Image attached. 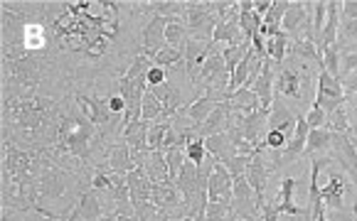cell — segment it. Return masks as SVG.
<instances>
[{
    "instance_id": "cell-19",
    "label": "cell",
    "mask_w": 357,
    "mask_h": 221,
    "mask_svg": "<svg viewBox=\"0 0 357 221\" xmlns=\"http://www.w3.org/2000/svg\"><path fill=\"white\" fill-rule=\"evenodd\" d=\"M227 118H229V104H220V108H217L207 121H202L200 126L192 128V136L207 140V138L217 136V133H225L227 131Z\"/></svg>"
},
{
    "instance_id": "cell-41",
    "label": "cell",
    "mask_w": 357,
    "mask_h": 221,
    "mask_svg": "<svg viewBox=\"0 0 357 221\" xmlns=\"http://www.w3.org/2000/svg\"><path fill=\"white\" fill-rule=\"evenodd\" d=\"M185 155H188L190 163L200 165L202 160L207 158V147H205V140L202 138H192V140L185 145Z\"/></svg>"
},
{
    "instance_id": "cell-10",
    "label": "cell",
    "mask_w": 357,
    "mask_h": 221,
    "mask_svg": "<svg viewBox=\"0 0 357 221\" xmlns=\"http://www.w3.org/2000/svg\"><path fill=\"white\" fill-rule=\"evenodd\" d=\"M101 216H104V206H101L99 192L94 187H89V190L82 192L79 199L74 202L67 221H99Z\"/></svg>"
},
{
    "instance_id": "cell-2",
    "label": "cell",
    "mask_w": 357,
    "mask_h": 221,
    "mask_svg": "<svg viewBox=\"0 0 357 221\" xmlns=\"http://www.w3.org/2000/svg\"><path fill=\"white\" fill-rule=\"evenodd\" d=\"M52 108V101H22V99H6V116L13 126L22 131H35L47 121V113Z\"/></svg>"
},
{
    "instance_id": "cell-36",
    "label": "cell",
    "mask_w": 357,
    "mask_h": 221,
    "mask_svg": "<svg viewBox=\"0 0 357 221\" xmlns=\"http://www.w3.org/2000/svg\"><path fill=\"white\" fill-rule=\"evenodd\" d=\"M183 59H185V54L180 52V49L163 47L160 52L155 54V57H153V64H155V67L168 69V67H178V64H183Z\"/></svg>"
},
{
    "instance_id": "cell-49",
    "label": "cell",
    "mask_w": 357,
    "mask_h": 221,
    "mask_svg": "<svg viewBox=\"0 0 357 221\" xmlns=\"http://www.w3.org/2000/svg\"><path fill=\"white\" fill-rule=\"evenodd\" d=\"M273 0H254V13H257L259 17H264L268 10H271Z\"/></svg>"
},
{
    "instance_id": "cell-11",
    "label": "cell",
    "mask_w": 357,
    "mask_h": 221,
    "mask_svg": "<svg viewBox=\"0 0 357 221\" xmlns=\"http://www.w3.org/2000/svg\"><path fill=\"white\" fill-rule=\"evenodd\" d=\"M165 27H168V17L153 15V20L148 22L146 30H143V35H141L143 37L141 54L151 59V62L160 49L168 47V44H165Z\"/></svg>"
},
{
    "instance_id": "cell-17",
    "label": "cell",
    "mask_w": 357,
    "mask_h": 221,
    "mask_svg": "<svg viewBox=\"0 0 357 221\" xmlns=\"http://www.w3.org/2000/svg\"><path fill=\"white\" fill-rule=\"evenodd\" d=\"M273 84H276V69H273V62L271 59H264V67H261V74H259L257 84L252 86L254 94L259 96V101H261V108H271L273 104Z\"/></svg>"
},
{
    "instance_id": "cell-45",
    "label": "cell",
    "mask_w": 357,
    "mask_h": 221,
    "mask_svg": "<svg viewBox=\"0 0 357 221\" xmlns=\"http://www.w3.org/2000/svg\"><path fill=\"white\" fill-rule=\"evenodd\" d=\"M148 86H163V84H168V72H165L163 67H155L153 64L151 69H148Z\"/></svg>"
},
{
    "instance_id": "cell-38",
    "label": "cell",
    "mask_w": 357,
    "mask_h": 221,
    "mask_svg": "<svg viewBox=\"0 0 357 221\" xmlns=\"http://www.w3.org/2000/svg\"><path fill=\"white\" fill-rule=\"evenodd\" d=\"M323 69H326L331 76H335V79H340V49L335 47H326V52H323Z\"/></svg>"
},
{
    "instance_id": "cell-13",
    "label": "cell",
    "mask_w": 357,
    "mask_h": 221,
    "mask_svg": "<svg viewBox=\"0 0 357 221\" xmlns=\"http://www.w3.org/2000/svg\"><path fill=\"white\" fill-rule=\"evenodd\" d=\"M207 195L210 202H222V204H231V197H234V177L229 174V170L222 163H217L215 172L207 184Z\"/></svg>"
},
{
    "instance_id": "cell-31",
    "label": "cell",
    "mask_w": 357,
    "mask_h": 221,
    "mask_svg": "<svg viewBox=\"0 0 357 221\" xmlns=\"http://www.w3.org/2000/svg\"><path fill=\"white\" fill-rule=\"evenodd\" d=\"M249 49H252V42L247 44H236V47H225L222 49V57H225V64L227 69H229V74L234 72L239 64H242V59L249 54Z\"/></svg>"
},
{
    "instance_id": "cell-42",
    "label": "cell",
    "mask_w": 357,
    "mask_h": 221,
    "mask_svg": "<svg viewBox=\"0 0 357 221\" xmlns=\"http://www.w3.org/2000/svg\"><path fill=\"white\" fill-rule=\"evenodd\" d=\"M305 123H308L310 131H315V128H326L328 123V113L323 108H318V106H313V108L305 113Z\"/></svg>"
},
{
    "instance_id": "cell-23",
    "label": "cell",
    "mask_w": 357,
    "mask_h": 221,
    "mask_svg": "<svg viewBox=\"0 0 357 221\" xmlns=\"http://www.w3.org/2000/svg\"><path fill=\"white\" fill-rule=\"evenodd\" d=\"M205 147H207V153H212L217 158V163H229L231 158H236V145L231 142V138L227 136V131L225 133H217V136H212V138H207L205 140Z\"/></svg>"
},
{
    "instance_id": "cell-48",
    "label": "cell",
    "mask_w": 357,
    "mask_h": 221,
    "mask_svg": "<svg viewBox=\"0 0 357 221\" xmlns=\"http://www.w3.org/2000/svg\"><path fill=\"white\" fill-rule=\"evenodd\" d=\"M106 104H109V110L114 113V116H116V113H121V116H123V110H126V101H123L121 94H114L109 101H106Z\"/></svg>"
},
{
    "instance_id": "cell-27",
    "label": "cell",
    "mask_w": 357,
    "mask_h": 221,
    "mask_svg": "<svg viewBox=\"0 0 357 221\" xmlns=\"http://www.w3.org/2000/svg\"><path fill=\"white\" fill-rule=\"evenodd\" d=\"M143 10H151L160 17H185L188 13V0H155V3H143Z\"/></svg>"
},
{
    "instance_id": "cell-43",
    "label": "cell",
    "mask_w": 357,
    "mask_h": 221,
    "mask_svg": "<svg viewBox=\"0 0 357 221\" xmlns=\"http://www.w3.org/2000/svg\"><path fill=\"white\" fill-rule=\"evenodd\" d=\"M17 216H20V221H59L57 216L47 214V211L37 209V206H32V209H25V211H17ZM13 221V219H8Z\"/></svg>"
},
{
    "instance_id": "cell-44",
    "label": "cell",
    "mask_w": 357,
    "mask_h": 221,
    "mask_svg": "<svg viewBox=\"0 0 357 221\" xmlns=\"http://www.w3.org/2000/svg\"><path fill=\"white\" fill-rule=\"evenodd\" d=\"M291 138L281 131H268L266 133V150H284L289 145Z\"/></svg>"
},
{
    "instance_id": "cell-51",
    "label": "cell",
    "mask_w": 357,
    "mask_h": 221,
    "mask_svg": "<svg viewBox=\"0 0 357 221\" xmlns=\"http://www.w3.org/2000/svg\"><path fill=\"white\" fill-rule=\"evenodd\" d=\"M170 221H197V219H192V216H183V219H170Z\"/></svg>"
},
{
    "instance_id": "cell-22",
    "label": "cell",
    "mask_w": 357,
    "mask_h": 221,
    "mask_svg": "<svg viewBox=\"0 0 357 221\" xmlns=\"http://www.w3.org/2000/svg\"><path fill=\"white\" fill-rule=\"evenodd\" d=\"M345 177H340V174H333L331 182L326 184V187H321V199L326 206H331V209H345Z\"/></svg>"
},
{
    "instance_id": "cell-30",
    "label": "cell",
    "mask_w": 357,
    "mask_h": 221,
    "mask_svg": "<svg viewBox=\"0 0 357 221\" xmlns=\"http://www.w3.org/2000/svg\"><path fill=\"white\" fill-rule=\"evenodd\" d=\"M165 160H168V172H170V182H175V177L180 174L183 165L188 163V155H185V147L183 145H175L165 150Z\"/></svg>"
},
{
    "instance_id": "cell-34",
    "label": "cell",
    "mask_w": 357,
    "mask_h": 221,
    "mask_svg": "<svg viewBox=\"0 0 357 221\" xmlns=\"http://www.w3.org/2000/svg\"><path fill=\"white\" fill-rule=\"evenodd\" d=\"M350 44H357V20H345V17H340L337 47H350Z\"/></svg>"
},
{
    "instance_id": "cell-26",
    "label": "cell",
    "mask_w": 357,
    "mask_h": 221,
    "mask_svg": "<svg viewBox=\"0 0 357 221\" xmlns=\"http://www.w3.org/2000/svg\"><path fill=\"white\" fill-rule=\"evenodd\" d=\"M190 40L185 17H168V27H165V44L173 49H180L185 54V44Z\"/></svg>"
},
{
    "instance_id": "cell-46",
    "label": "cell",
    "mask_w": 357,
    "mask_h": 221,
    "mask_svg": "<svg viewBox=\"0 0 357 221\" xmlns=\"http://www.w3.org/2000/svg\"><path fill=\"white\" fill-rule=\"evenodd\" d=\"M340 84H342V91H345L347 99L357 96V72H350L345 76H340Z\"/></svg>"
},
{
    "instance_id": "cell-53",
    "label": "cell",
    "mask_w": 357,
    "mask_h": 221,
    "mask_svg": "<svg viewBox=\"0 0 357 221\" xmlns=\"http://www.w3.org/2000/svg\"><path fill=\"white\" fill-rule=\"evenodd\" d=\"M355 190H357V187H355Z\"/></svg>"
},
{
    "instance_id": "cell-33",
    "label": "cell",
    "mask_w": 357,
    "mask_h": 221,
    "mask_svg": "<svg viewBox=\"0 0 357 221\" xmlns=\"http://www.w3.org/2000/svg\"><path fill=\"white\" fill-rule=\"evenodd\" d=\"M168 131H170V121L151 123V128H148V147H151V150H163Z\"/></svg>"
},
{
    "instance_id": "cell-16",
    "label": "cell",
    "mask_w": 357,
    "mask_h": 221,
    "mask_svg": "<svg viewBox=\"0 0 357 221\" xmlns=\"http://www.w3.org/2000/svg\"><path fill=\"white\" fill-rule=\"evenodd\" d=\"M133 167H136V163H133L131 147H128L126 140H119L116 145L109 147V153H106V170L119 174H128Z\"/></svg>"
},
{
    "instance_id": "cell-20",
    "label": "cell",
    "mask_w": 357,
    "mask_h": 221,
    "mask_svg": "<svg viewBox=\"0 0 357 221\" xmlns=\"http://www.w3.org/2000/svg\"><path fill=\"white\" fill-rule=\"evenodd\" d=\"M217 108H220V101L207 99V96H200V99H195L192 104H188L183 110H178V113H183V116L188 118V121L192 123V128H195V126H200L202 121H207V118H210Z\"/></svg>"
},
{
    "instance_id": "cell-39",
    "label": "cell",
    "mask_w": 357,
    "mask_h": 221,
    "mask_svg": "<svg viewBox=\"0 0 357 221\" xmlns=\"http://www.w3.org/2000/svg\"><path fill=\"white\" fill-rule=\"evenodd\" d=\"M133 209H136L138 221H168L163 211L158 209L153 202H141V204H136Z\"/></svg>"
},
{
    "instance_id": "cell-52",
    "label": "cell",
    "mask_w": 357,
    "mask_h": 221,
    "mask_svg": "<svg viewBox=\"0 0 357 221\" xmlns=\"http://www.w3.org/2000/svg\"><path fill=\"white\" fill-rule=\"evenodd\" d=\"M352 138H355V142H357V133H352Z\"/></svg>"
},
{
    "instance_id": "cell-21",
    "label": "cell",
    "mask_w": 357,
    "mask_h": 221,
    "mask_svg": "<svg viewBox=\"0 0 357 221\" xmlns=\"http://www.w3.org/2000/svg\"><path fill=\"white\" fill-rule=\"evenodd\" d=\"M141 167L146 170V174L151 177L153 184L160 182H170V172H168V160H165L163 150H151L146 155V160L141 163Z\"/></svg>"
},
{
    "instance_id": "cell-9",
    "label": "cell",
    "mask_w": 357,
    "mask_h": 221,
    "mask_svg": "<svg viewBox=\"0 0 357 221\" xmlns=\"http://www.w3.org/2000/svg\"><path fill=\"white\" fill-rule=\"evenodd\" d=\"M231 211L236 219L244 221H261V206H259L257 192L249 187L244 177L234 179V197H231Z\"/></svg>"
},
{
    "instance_id": "cell-4",
    "label": "cell",
    "mask_w": 357,
    "mask_h": 221,
    "mask_svg": "<svg viewBox=\"0 0 357 221\" xmlns=\"http://www.w3.org/2000/svg\"><path fill=\"white\" fill-rule=\"evenodd\" d=\"M69 192L67 172L59 170L57 165L45 163V170L40 174V204H62V199Z\"/></svg>"
},
{
    "instance_id": "cell-14",
    "label": "cell",
    "mask_w": 357,
    "mask_h": 221,
    "mask_svg": "<svg viewBox=\"0 0 357 221\" xmlns=\"http://www.w3.org/2000/svg\"><path fill=\"white\" fill-rule=\"evenodd\" d=\"M264 153L266 150H261V153H257L252 160H249L247 165V174H244V179L249 182V187H252L254 192H257L259 202L266 197V184H268V174H271V167H268L266 158H264Z\"/></svg>"
},
{
    "instance_id": "cell-32",
    "label": "cell",
    "mask_w": 357,
    "mask_h": 221,
    "mask_svg": "<svg viewBox=\"0 0 357 221\" xmlns=\"http://www.w3.org/2000/svg\"><path fill=\"white\" fill-rule=\"evenodd\" d=\"M202 221H236L231 204H222V202H210L205 209V219Z\"/></svg>"
},
{
    "instance_id": "cell-7",
    "label": "cell",
    "mask_w": 357,
    "mask_h": 221,
    "mask_svg": "<svg viewBox=\"0 0 357 221\" xmlns=\"http://www.w3.org/2000/svg\"><path fill=\"white\" fill-rule=\"evenodd\" d=\"M151 202L158 206V209L163 211L165 219H183L188 216V206H185L183 199V192L175 187V182H160V184H153V195Z\"/></svg>"
},
{
    "instance_id": "cell-29",
    "label": "cell",
    "mask_w": 357,
    "mask_h": 221,
    "mask_svg": "<svg viewBox=\"0 0 357 221\" xmlns=\"http://www.w3.org/2000/svg\"><path fill=\"white\" fill-rule=\"evenodd\" d=\"M141 118L143 121H158V118H163V104H160V99H158L155 94H153L151 89L146 91V96H143V104H141Z\"/></svg>"
},
{
    "instance_id": "cell-28",
    "label": "cell",
    "mask_w": 357,
    "mask_h": 221,
    "mask_svg": "<svg viewBox=\"0 0 357 221\" xmlns=\"http://www.w3.org/2000/svg\"><path fill=\"white\" fill-rule=\"evenodd\" d=\"M291 47V37L286 32H279V35L266 37V59H271L273 64H284L286 62V54H289Z\"/></svg>"
},
{
    "instance_id": "cell-25",
    "label": "cell",
    "mask_w": 357,
    "mask_h": 221,
    "mask_svg": "<svg viewBox=\"0 0 357 221\" xmlns=\"http://www.w3.org/2000/svg\"><path fill=\"white\" fill-rule=\"evenodd\" d=\"M331 140H333V131H328V128H315V131H310L303 158H310V160L326 158L328 150H331Z\"/></svg>"
},
{
    "instance_id": "cell-37",
    "label": "cell",
    "mask_w": 357,
    "mask_h": 221,
    "mask_svg": "<svg viewBox=\"0 0 357 221\" xmlns=\"http://www.w3.org/2000/svg\"><path fill=\"white\" fill-rule=\"evenodd\" d=\"M261 25H264V17H259L254 10L252 13H239V27H242V32H244L247 40H252V37L261 30Z\"/></svg>"
},
{
    "instance_id": "cell-12",
    "label": "cell",
    "mask_w": 357,
    "mask_h": 221,
    "mask_svg": "<svg viewBox=\"0 0 357 221\" xmlns=\"http://www.w3.org/2000/svg\"><path fill=\"white\" fill-rule=\"evenodd\" d=\"M74 101H77L79 110H82V116H84L86 121L94 123L96 128L106 126V123H114V113L109 110V104H106V101H101L99 96L77 94V96H74Z\"/></svg>"
},
{
    "instance_id": "cell-15",
    "label": "cell",
    "mask_w": 357,
    "mask_h": 221,
    "mask_svg": "<svg viewBox=\"0 0 357 221\" xmlns=\"http://www.w3.org/2000/svg\"><path fill=\"white\" fill-rule=\"evenodd\" d=\"M296 123H298V118H296L294 110H291L279 96H273V104H271V108H268V131H281L289 138H294Z\"/></svg>"
},
{
    "instance_id": "cell-24",
    "label": "cell",
    "mask_w": 357,
    "mask_h": 221,
    "mask_svg": "<svg viewBox=\"0 0 357 221\" xmlns=\"http://www.w3.org/2000/svg\"><path fill=\"white\" fill-rule=\"evenodd\" d=\"M225 104H229V108L239 110L244 116L261 108V101H259V96L254 94V89H249V86H242V89H236L234 94H229L225 99Z\"/></svg>"
},
{
    "instance_id": "cell-50",
    "label": "cell",
    "mask_w": 357,
    "mask_h": 221,
    "mask_svg": "<svg viewBox=\"0 0 357 221\" xmlns=\"http://www.w3.org/2000/svg\"><path fill=\"white\" fill-rule=\"evenodd\" d=\"M303 221H313V214H310V209H305V214H303Z\"/></svg>"
},
{
    "instance_id": "cell-1",
    "label": "cell",
    "mask_w": 357,
    "mask_h": 221,
    "mask_svg": "<svg viewBox=\"0 0 357 221\" xmlns=\"http://www.w3.org/2000/svg\"><path fill=\"white\" fill-rule=\"evenodd\" d=\"M96 140V126L91 121L82 118H64L59 123V150H67L69 155L82 160H89L91 147Z\"/></svg>"
},
{
    "instance_id": "cell-47",
    "label": "cell",
    "mask_w": 357,
    "mask_h": 221,
    "mask_svg": "<svg viewBox=\"0 0 357 221\" xmlns=\"http://www.w3.org/2000/svg\"><path fill=\"white\" fill-rule=\"evenodd\" d=\"M340 17H345V20H357V0H342Z\"/></svg>"
},
{
    "instance_id": "cell-35",
    "label": "cell",
    "mask_w": 357,
    "mask_h": 221,
    "mask_svg": "<svg viewBox=\"0 0 357 221\" xmlns=\"http://www.w3.org/2000/svg\"><path fill=\"white\" fill-rule=\"evenodd\" d=\"M326 128H328V131H333V133H350V118H347L345 106H340V108H335L333 113H328Z\"/></svg>"
},
{
    "instance_id": "cell-3",
    "label": "cell",
    "mask_w": 357,
    "mask_h": 221,
    "mask_svg": "<svg viewBox=\"0 0 357 221\" xmlns=\"http://www.w3.org/2000/svg\"><path fill=\"white\" fill-rule=\"evenodd\" d=\"M217 15L212 0H202V3H192L188 0V13H185V25L192 40H200V42H212V35H215L217 27Z\"/></svg>"
},
{
    "instance_id": "cell-8",
    "label": "cell",
    "mask_w": 357,
    "mask_h": 221,
    "mask_svg": "<svg viewBox=\"0 0 357 221\" xmlns=\"http://www.w3.org/2000/svg\"><path fill=\"white\" fill-rule=\"evenodd\" d=\"M328 158L340 165L357 187V142L352 138V133H333Z\"/></svg>"
},
{
    "instance_id": "cell-40",
    "label": "cell",
    "mask_w": 357,
    "mask_h": 221,
    "mask_svg": "<svg viewBox=\"0 0 357 221\" xmlns=\"http://www.w3.org/2000/svg\"><path fill=\"white\" fill-rule=\"evenodd\" d=\"M340 49V76L350 72H357V44L350 47H337Z\"/></svg>"
},
{
    "instance_id": "cell-5",
    "label": "cell",
    "mask_w": 357,
    "mask_h": 221,
    "mask_svg": "<svg viewBox=\"0 0 357 221\" xmlns=\"http://www.w3.org/2000/svg\"><path fill=\"white\" fill-rule=\"evenodd\" d=\"M315 84H318V89H315L313 106L323 108L326 113H333L335 108H340V106L347 104V96H345V91H342L340 79L331 76L323 67L318 69V81H315Z\"/></svg>"
},
{
    "instance_id": "cell-6",
    "label": "cell",
    "mask_w": 357,
    "mask_h": 221,
    "mask_svg": "<svg viewBox=\"0 0 357 221\" xmlns=\"http://www.w3.org/2000/svg\"><path fill=\"white\" fill-rule=\"evenodd\" d=\"M291 62V59H289ZM289 62H284L276 72V84H273V94L286 96V99H303V91L308 84L305 79V64H298V69H294ZM296 64V62H294Z\"/></svg>"
},
{
    "instance_id": "cell-18",
    "label": "cell",
    "mask_w": 357,
    "mask_h": 221,
    "mask_svg": "<svg viewBox=\"0 0 357 221\" xmlns=\"http://www.w3.org/2000/svg\"><path fill=\"white\" fill-rule=\"evenodd\" d=\"M126 182H128V192H131V204H141V202H151L153 195V182L151 177L146 174L143 167H133L131 172L126 174Z\"/></svg>"
}]
</instances>
